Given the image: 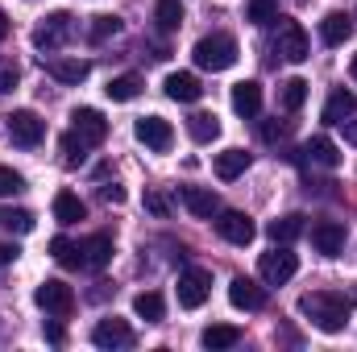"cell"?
Instances as JSON below:
<instances>
[{"label":"cell","mask_w":357,"mask_h":352,"mask_svg":"<svg viewBox=\"0 0 357 352\" xmlns=\"http://www.w3.org/2000/svg\"><path fill=\"white\" fill-rule=\"evenodd\" d=\"M229 303L237 311H262L266 307V290L258 282H250V278H233L229 282Z\"/></svg>","instance_id":"obj_15"},{"label":"cell","mask_w":357,"mask_h":352,"mask_svg":"<svg viewBox=\"0 0 357 352\" xmlns=\"http://www.w3.org/2000/svg\"><path fill=\"white\" fill-rule=\"evenodd\" d=\"M104 95H108L112 104H129V99L142 95V79H137V75H116V79H108Z\"/></svg>","instance_id":"obj_27"},{"label":"cell","mask_w":357,"mask_h":352,"mask_svg":"<svg viewBox=\"0 0 357 352\" xmlns=\"http://www.w3.org/2000/svg\"><path fill=\"white\" fill-rule=\"evenodd\" d=\"M250 21H254V25H274V21H278L274 0H250Z\"/></svg>","instance_id":"obj_35"},{"label":"cell","mask_w":357,"mask_h":352,"mask_svg":"<svg viewBox=\"0 0 357 352\" xmlns=\"http://www.w3.org/2000/svg\"><path fill=\"white\" fill-rule=\"evenodd\" d=\"M295 269H299V257H295L287 245H274L270 253H262V262H258V273H262L266 286H282V282H291Z\"/></svg>","instance_id":"obj_7"},{"label":"cell","mask_w":357,"mask_h":352,"mask_svg":"<svg viewBox=\"0 0 357 352\" xmlns=\"http://www.w3.org/2000/svg\"><path fill=\"white\" fill-rule=\"evenodd\" d=\"M71 38H75V17H71V13H50V17L33 29V46L46 50V54H54V50L67 46Z\"/></svg>","instance_id":"obj_4"},{"label":"cell","mask_w":357,"mask_h":352,"mask_svg":"<svg viewBox=\"0 0 357 352\" xmlns=\"http://www.w3.org/2000/svg\"><path fill=\"white\" fill-rule=\"evenodd\" d=\"M46 340H50V344H63L67 336H63V328H59V323H46Z\"/></svg>","instance_id":"obj_43"},{"label":"cell","mask_w":357,"mask_h":352,"mask_svg":"<svg viewBox=\"0 0 357 352\" xmlns=\"http://www.w3.org/2000/svg\"><path fill=\"white\" fill-rule=\"evenodd\" d=\"M303 158H307L312 166H324V170L341 166V150H337V141H333V137H312V141L303 145Z\"/></svg>","instance_id":"obj_20"},{"label":"cell","mask_w":357,"mask_h":352,"mask_svg":"<svg viewBox=\"0 0 357 352\" xmlns=\"http://www.w3.org/2000/svg\"><path fill=\"white\" fill-rule=\"evenodd\" d=\"M349 71H354V83H357V54H354V63H349Z\"/></svg>","instance_id":"obj_46"},{"label":"cell","mask_w":357,"mask_h":352,"mask_svg":"<svg viewBox=\"0 0 357 352\" xmlns=\"http://www.w3.org/2000/svg\"><path fill=\"white\" fill-rule=\"evenodd\" d=\"M299 315H303L316 332L337 336V332H345V328H349L354 303H349L345 294H337V290H312V294H303V298H299Z\"/></svg>","instance_id":"obj_1"},{"label":"cell","mask_w":357,"mask_h":352,"mask_svg":"<svg viewBox=\"0 0 357 352\" xmlns=\"http://www.w3.org/2000/svg\"><path fill=\"white\" fill-rule=\"evenodd\" d=\"M216 232L229 241V245H237V249H245L254 237H258V224L245 216V211H216Z\"/></svg>","instance_id":"obj_10"},{"label":"cell","mask_w":357,"mask_h":352,"mask_svg":"<svg viewBox=\"0 0 357 352\" xmlns=\"http://www.w3.org/2000/svg\"><path fill=\"white\" fill-rule=\"evenodd\" d=\"M208 294H212L208 269H183V273H178V307L199 311V307L208 303Z\"/></svg>","instance_id":"obj_9"},{"label":"cell","mask_w":357,"mask_h":352,"mask_svg":"<svg viewBox=\"0 0 357 352\" xmlns=\"http://www.w3.org/2000/svg\"><path fill=\"white\" fill-rule=\"evenodd\" d=\"M8 38V17H4V8H0V42Z\"/></svg>","instance_id":"obj_45"},{"label":"cell","mask_w":357,"mask_h":352,"mask_svg":"<svg viewBox=\"0 0 357 352\" xmlns=\"http://www.w3.org/2000/svg\"><path fill=\"white\" fill-rule=\"evenodd\" d=\"M187 133H191L199 145H208V141H216V137H220V120H216L212 112H195V116L187 120Z\"/></svg>","instance_id":"obj_28"},{"label":"cell","mask_w":357,"mask_h":352,"mask_svg":"<svg viewBox=\"0 0 357 352\" xmlns=\"http://www.w3.org/2000/svg\"><path fill=\"white\" fill-rule=\"evenodd\" d=\"M154 21H158L162 33H175L178 25H183V4L178 0H158L154 4Z\"/></svg>","instance_id":"obj_32"},{"label":"cell","mask_w":357,"mask_h":352,"mask_svg":"<svg viewBox=\"0 0 357 352\" xmlns=\"http://www.w3.org/2000/svg\"><path fill=\"white\" fill-rule=\"evenodd\" d=\"M71 129H75L88 145H104V137H108V120H104L96 108H75V112H71Z\"/></svg>","instance_id":"obj_13"},{"label":"cell","mask_w":357,"mask_h":352,"mask_svg":"<svg viewBox=\"0 0 357 352\" xmlns=\"http://www.w3.org/2000/svg\"><path fill=\"white\" fill-rule=\"evenodd\" d=\"M100 195H104V203H125V186H116V182H104Z\"/></svg>","instance_id":"obj_41"},{"label":"cell","mask_w":357,"mask_h":352,"mask_svg":"<svg viewBox=\"0 0 357 352\" xmlns=\"http://www.w3.org/2000/svg\"><path fill=\"white\" fill-rule=\"evenodd\" d=\"M341 125H345V141L357 145V120H341Z\"/></svg>","instance_id":"obj_44"},{"label":"cell","mask_w":357,"mask_h":352,"mask_svg":"<svg viewBox=\"0 0 357 352\" xmlns=\"http://www.w3.org/2000/svg\"><path fill=\"white\" fill-rule=\"evenodd\" d=\"M17 257H21V249H17V245H0V269H4V265H13Z\"/></svg>","instance_id":"obj_42"},{"label":"cell","mask_w":357,"mask_h":352,"mask_svg":"<svg viewBox=\"0 0 357 352\" xmlns=\"http://www.w3.org/2000/svg\"><path fill=\"white\" fill-rule=\"evenodd\" d=\"M270 232V241L274 245H291V241H299L303 237V216H282V220H274L266 228Z\"/></svg>","instance_id":"obj_29"},{"label":"cell","mask_w":357,"mask_h":352,"mask_svg":"<svg viewBox=\"0 0 357 352\" xmlns=\"http://www.w3.org/2000/svg\"><path fill=\"white\" fill-rule=\"evenodd\" d=\"M84 216H88V207H84V199L75 191H59L54 195V220L59 224H79Z\"/></svg>","instance_id":"obj_23"},{"label":"cell","mask_w":357,"mask_h":352,"mask_svg":"<svg viewBox=\"0 0 357 352\" xmlns=\"http://www.w3.org/2000/svg\"><path fill=\"white\" fill-rule=\"evenodd\" d=\"M357 112V95L345 88H337L328 95V104H324V125H341V120H349Z\"/></svg>","instance_id":"obj_22"},{"label":"cell","mask_w":357,"mask_h":352,"mask_svg":"<svg viewBox=\"0 0 357 352\" xmlns=\"http://www.w3.org/2000/svg\"><path fill=\"white\" fill-rule=\"evenodd\" d=\"M133 340H137L133 328H129L125 319H116V315H112V319H100V323L91 328V344H96V349H133Z\"/></svg>","instance_id":"obj_11"},{"label":"cell","mask_w":357,"mask_h":352,"mask_svg":"<svg viewBox=\"0 0 357 352\" xmlns=\"http://www.w3.org/2000/svg\"><path fill=\"white\" fill-rule=\"evenodd\" d=\"M50 257L63 265V269H79V245L67 241V237H54L50 241Z\"/></svg>","instance_id":"obj_34"},{"label":"cell","mask_w":357,"mask_h":352,"mask_svg":"<svg viewBox=\"0 0 357 352\" xmlns=\"http://www.w3.org/2000/svg\"><path fill=\"white\" fill-rule=\"evenodd\" d=\"M116 33H121V17H112V13L91 17V25H88V42L91 46H100V42H108V38H116Z\"/></svg>","instance_id":"obj_33"},{"label":"cell","mask_w":357,"mask_h":352,"mask_svg":"<svg viewBox=\"0 0 357 352\" xmlns=\"http://www.w3.org/2000/svg\"><path fill=\"white\" fill-rule=\"evenodd\" d=\"M274 54H278L282 63H307L312 42H307V33H303V25H299V21L278 17V29H274Z\"/></svg>","instance_id":"obj_3"},{"label":"cell","mask_w":357,"mask_h":352,"mask_svg":"<svg viewBox=\"0 0 357 352\" xmlns=\"http://www.w3.org/2000/svg\"><path fill=\"white\" fill-rule=\"evenodd\" d=\"M250 170V154L245 150H225V154H216V178L220 182H233V178H241Z\"/></svg>","instance_id":"obj_24"},{"label":"cell","mask_w":357,"mask_h":352,"mask_svg":"<svg viewBox=\"0 0 357 352\" xmlns=\"http://www.w3.org/2000/svg\"><path fill=\"white\" fill-rule=\"evenodd\" d=\"M278 104H282V112H299L303 104H307V79H287L282 88H278Z\"/></svg>","instance_id":"obj_30"},{"label":"cell","mask_w":357,"mask_h":352,"mask_svg":"<svg viewBox=\"0 0 357 352\" xmlns=\"http://www.w3.org/2000/svg\"><path fill=\"white\" fill-rule=\"evenodd\" d=\"M349 33H354L349 13H328V17L320 21V38H324V46H345Z\"/></svg>","instance_id":"obj_21"},{"label":"cell","mask_w":357,"mask_h":352,"mask_svg":"<svg viewBox=\"0 0 357 352\" xmlns=\"http://www.w3.org/2000/svg\"><path fill=\"white\" fill-rule=\"evenodd\" d=\"M108 262H112V237L108 232H91L88 241H79V269L100 273Z\"/></svg>","instance_id":"obj_12"},{"label":"cell","mask_w":357,"mask_h":352,"mask_svg":"<svg viewBox=\"0 0 357 352\" xmlns=\"http://www.w3.org/2000/svg\"><path fill=\"white\" fill-rule=\"evenodd\" d=\"M33 303H38L46 315H54V319H67V315L75 311V290H71L67 282H59V278H46V282L33 290Z\"/></svg>","instance_id":"obj_5"},{"label":"cell","mask_w":357,"mask_h":352,"mask_svg":"<svg viewBox=\"0 0 357 352\" xmlns=\"http://www.w3.org/2000/svg\"><path fill=\"white\" fill-rule=\"evenodd\" d=\"M178 199H183V207H187L191 216H199V220H212V216L220 211V199H216L212 191H204V186H183Z\"/></svg>","instance_id":"obj_17"},{"label":"cell","mask_w":357,"mask_h":352,"mask_svg":"<svg viewBox=\"0 0 357 352\" xmlns=\"http://www.w3.org/2000/svg\"><path fill=\"white\" fill-rule=\"evenodd\" d=\"M146 207H150L154 216H171V203H167V195H158V191H146Z\"/></svg>","instance_id":"obj_39"},{"label":"cell","mask_w":357,"mask_h":352,"mask_svg":"<svg viewBox=\"0 0 357 352\" xmlns=\"http://www.w3.org/2000/svg\"><path fill=\"white\" fill-rule=\"evenodd\" d=\"M191 58H195L199 71H212V75H216V71H229V67L237 63V42H233L229 33H208V38L195 42Z\"/></svg>","instance_id":"obj_2"},{"label":"cell","mask_w":357,"mask_h":352,"mask_svg":"<svg viewBox=\"0 0 357 352\" xmlns=\"http://www.w3.org/2000/svg\"><path fill=\"white\" fill-rule=\"evenodd\" d=\"M4 120H8V137H13V145H21V150L42 145V137H46V120H42L38 112L17 108V112H8Z\"/></svg>","instance_id":"obj_6"},{"label":"cell","mask_w":357,"mask_h":352,"mask_svg":"<svg viewBox=\"0 0 357 352\" xmlns=\"http://www.w3.org/2000/svg\"><path fill=\"white\" fill-rule=\"evenodd\" d=\"M199 344H204V349H212V352L233 349V344H241V328H233V323H212V328H204Z\"/></svg>","instance_id":"obj_25"},{"label":"cell","mask_w":357,"mask_h":352,"mask_svg":"<svg viewBox=\"0 0 357 352\" xmlns=\"http://www.w3.org/2000/svg\"><path fill=\"white\" fill-rule=\"evenodd\" d=\"M42 63H46V71H50L59 83H71V88H79V83L91 75L88 58H46V54H42Z\"/></svg>","instance_id":"obj_16"},{"label":"cell","mask_w":357,"mask_h":352,"mask_svg":"<svg viewBox=\"0 0 357 352\" xmlns=\"http://www.w3.org/2000/svg\"><path fill=\"white\" fill-rule=\"evenodd\" d=\"M59 150H63V166H84V158H88L91 145L79 137V133H75V129H71V133L59 141Z\"/></svg>","instance_id":"obj_31"},{"label":"cell","mask_w":357,"mask_h":352,"mask_svg":"<svg viewBox=\"0 0 357 352\" xmlns=\"http://www.w3.org/2000/svg\"><path fill=\"white\" fill-rule=\"evenodd\" d=\"M0 220H4V228H8V232H17V237L33 232V216H29V211H4Z\"/></svg>","instance_id":"obj_36"},{"label":"cell","mask_w":357,"mask_h":352,"mask_svg":"<svg viewBox=\"0 0 357 352\" xmlns=\"http://www.w3.org/2000/svg\"><path fill=\"white\" fill-rule=\"evenodd\" d=\"M133 133H137V141H142L146 150H154V154H167V150L175 145V129H171V120H162V116H137Z\"/></svg>","instance_id":"obj_8"},{"label":"cell","mask_w":357,"mask_h":352,"mask_svg":"<svg viewBox=\"0 0 357 352\" xmlns=\"http://www.w3.org/2000/svg\"><path fill=\"white\" fill-rule=\"evenodd\" d=\"M162 88H167V95H171L175 104H195V99L204 95V88H199V79H195L191 71H171Z\"/></svg>","instance_id":"obj_18"},{"label":"cell","mask_w":357,"mask_h":352,"mask_svg":"<svg viewBox=\"0 0 357 352\" xmlns=\"http://www.w3.org/2000/svg\"><path fill=\"white\" fill-rule=\"evenodd\" d=\"M262 137H266V141H282V137H287V120H278V116L266 120V125H262Z\"/></svg>","instance_id":"obj_40"},{"label":"cell","mask_w":357,"mask_h":352,"mask_svg":"<svg viewBox=\"0 0 357 352\" xmlns=\"http://www.w3.org/2000/svg\"><path fill=\"white\" fill-rule=\"evenodd\" d=\"M233 112H237V116H245V120L262 112V88H258L254 79L233 83Z\"/></svg>","instance_id":"obj_19"},{"label":"cell","mask_w":357,"mask_h":352,"mask_svg":"<svg viewBox=\"0 0 357 352\" xmlns=\"http://www.w3.org/2000/svg\"><path fill=\"white\" fill-rule=\"evenodd\" d=\"M312 245H316V253L337 257V253L345 249V224H337V220H320V224H312Z\"/></svg>","instance_id":"obj_14"},{"label":"cell","mask_w":357,"mask_h":352,"mask_svg":"<svg viewBox=\"0 0 357 352\" xmlns=\"http://www.w3.org/2000/svg\"><path fill=\"white\" fill-rule=\"evenodd\" d=\"M17 79H21L17 63H13V58H0V95H8V91L17 88Z\"/></svg>","instance_id":"obj_37"},{"label":"cell","mask_w":357,"mask_h":352,"mask_svg":"<svg viewBox=\"0 0 357 352\" xmlns=\"http://www.w3.org/2000/svg\"><path fill=\"white\" fill-rule=\"evenodd\" d=\"M17 191H25V178L13 166H0V195H17Z\"/></svg>","instance_id":"obj_38"},{"label":"cell","mask_w":357,"mask_h":352,"mask_svg":"<svg viewBox=\"0 0 357 352\" xmlns=\"http://www.w3.org/2000/svg\"><path fill=\"white\" fill-rule=\"evenodd\" d=\"M133 311H137L146 323H162V315H167V303H162V294H158V290H142V294L133 298Z\"/></svg>","instance_id":"obj_26"}]
</instances>
